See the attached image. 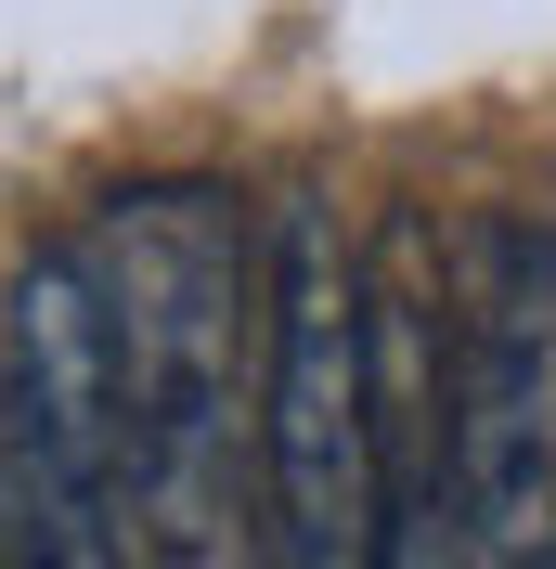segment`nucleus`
<instances>
[{"mask_svg":"<svg viewBox=\"0 0 556 569\" xmlns=\"http://www.w3.org/2000/svg\"><path fill=\"white\" fill-rule=\"evenodd\" d=\"M388 557V401H376V272L324 194L272 208V376H259V569Z\"/></svg>","mask_w":556,"mask_h":569,"instance_id":"nucleus-2","label":"nucleus"},{"mask_svg":"<svg viewBox=\"0 0 556 569\" xmlns=\"http://www.w3.org/2000/svg\"><path fill=\"white\" fill-rule=\"evenodd\" d=\"M105 298L142 440L156 569L259 557V376H272V233L220 181H130L66 233Z\"/></svg>","mask_w":556,"mask_h":569,"instance_id":"nucleus-1","label":"nucleus"},{"mask_svg":"<svg viewBox=\"0 0 556 569\" xmlns=\"http://www.w3.org/2000/svg\"><path fill=\"white\" fill-rule=\"evenodd\" d=\"M0 569H39L27 557V505H13V427H0Z\"/></svg>","mask_w":556,"mask_h":569,"instance_id":"nucleus-4","label":"nucleus"},{"mask_svg":"<svg viewBox=\"0 0 556 569\" xmlns=\"http://www.w3.org/2000/svg\"><path fill=\"white\" fill-rule=\"evenodd\" d=\"M0 427H13V505L39 569H156L130 376L78 247H27L0 284Z\"/></svg>","mask_w":556,"mask_h":569,"instance_id":"nucleus-3","label":"nucleus"},{"mask_svg":"<svg viewBox=\"0 0 556 569\" xmlns=\"http://www.w3.org/2000/svg\"><path fill=\"white\" fill-rule=\"evenodd\" d=\"M544 569H556V557H544Z\"/></svg>","mask_w":556,"mask_h":569,"instance_id":"nucleus-5","label":"nucleus"}]
</instances>
